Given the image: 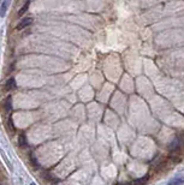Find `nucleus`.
Here are the masks:
<instances>
[{
    "label": "nucleus",
    "instance_id": "nucleus-1",
    "mask_svg": "<svg viewBox=\"0 0 184 185\" xmlns=\"http://www.w3.org/2000/svg\"><path fill=\"white\" fill-rule=\"evenodd\" d=\"M32 23H33V18H32V17L22 18V21L17 24L16 29H17V30H22V29H24V28H26V26H29V25H32Z\"/></svg>",
    "mask_w": 184,
    "mask_h": 185
},
{
    "label": "nucleus",
    "instance_id": "nucleus-2",
    "mask_svg": "<svg viewBox=\"0 0 184 185\" xmlns=\"http://www.w3.org/2000/svg\"><path fill=\"white\" fill-rule=\"evenodd\" d=\"M9 4H10V0H4L1 6H0V16L1 17H5L6 12H7V7H9Z\"/></svg>",
    "mask_w": 184,
    "mask_h": 185
},
{
    "label": "nucleus",
    "instance_id": "nucleus-3",
    "mask_svg": "<svg viewBox=\"0 0 184 185\" xmlns=\"http://www.w3.org/2000/svg\"><path fill=\"white\" fill-rule=\"evenodd\" d=\"M4 107H5V111H6L7 113L11 112V108H12V99H11V96H9V98L5 99V101H4Z\"/></svg>",
    "mask_w": 184,
    "mask_h": 185
},
{
    "label": "nucleus",
    "instance_id": "nucleus-4",
    "mask_svg": "<svg viewBox=\"0 0 184 185\" xmlns=\"http://www.w3.org/2000/svg\"><path fill=\"white\" fill-rule=\"evenodd\" d=\"M18 144H19V147H21V148H25V147H28L26 138H25V136H24L23 134H21V135H19V137H18Z\"/></svg>",
    "mask_w": 184,
    "mask_h": 185
},
{
    "label": "nucleus",
    "instance_id": "nucleus-5",
    "mask_svg": "<svg viewBox=\"0 0 184 185\" xmlns=\"http://www.w3.org/2000/svg\"><path fill=\"white\" fill-rule=\"evenodd\" d=\"M148 180H149L148 175H144V177H142V178H138V179H136V180L134 181V185H144V184H146Z\"/></svg>",
    "mask_w": 184,
    "mask_h": 185
},
{
    "label": "nucleus",
    "instance_id": "nucleus-6",
    "mask_svg": "<svg viewBox=\"0 0 184 185\" xmlns=\"http://www.w3.org/2000/svg\"><path fill=\"white\" fill-rule=\"evenodd\" d=\"M5 87H6V89H7V90H12V89H15V88H16V82H15V78H10V79L6 82Z\"/></svg>",
    "mask_w": 184,
    "mask_h": 185
},
{
    "label": "nucleus",
    "instance_id": "nucleus-7",
    "mask_svg": "<svg viewBox=\"0 0 184 185\" xmlns=\"http://www.w3.org/2000/svg\"><path fill=\"white\" fill-rule=\"evenodd\" d=\"M183 183H184V178L182 177V178H174V179L170 180L169 181V185H180Z\"/></svg>",
    "mask_w": 184,
    "mask_h": 185
},
{
    "label": "nucleus",
    "instance_id": "nucleus-8",
    "mask_svg": "<svg viewBox=\"0 0 184 185\" xmlns=\"http://www.w3.org/2000/svg\"><path fill=\"white\" fill-rule=\"evenodd\" d=\"M0 154H1V156H3V159H4V161H5V164L9 166V170H10V171H12V165H11L10 160L7 159V156L5 155V153L3 151V149H0Z\"/></svg>",
    "mask_w": 184,
    "mask_h": 185
},
{
    "label": "nucleus",
    "instance_id": "nucleus-9",
    "mask_svg": "<svg viewBox=\"0 0 184 185\" xmlns=\"http://www.w3.org/2000/svg\"><path fill=\"white\" fill-rule=\"evenodd\" d=\"M28 7H29V1H26V3L23 5V7H22V9L19 10V12H18V16H19V17H21V16H23V13L28 10Z\"/></svg>",
    "mask_w": 184,
    "mask_h": 185
},
{
    "label": "nucleus",
    "instance_id": "nucleus-10",
    "mask_svg": "<svg viewBox=\"0 0 184 185\" xmlns=\"http://www.w3.org/2000/svg\"><path fill=\"white\" fill-rule=\"evenodd\" d=\"M30 162H32V165H33L34 167H39V162H38V160L34 158L33 154H30Z\"/></svg>",
    "mask_w": 184,
    "mask_h": 185
},
{
    "label": "nucleus",
    "instance_id": "nucleus-11",
    "mask_svg": "<svg viewBox=\"0 0 184 185\" xmlns=\"http://www.w3.org/2000/svg\"><path fill=\"white\" fill-rule=\"evenodd\" d=\"M123 185H131V184H123Z\"/></svg>",
    "mask_w": 184,
    "mask_h": 185
},
{
    "label": "nucleus",
    "instance_id": "nucleus-12",
    "mask_svg": "<svg viewBox=\"0 0 184 185\" xmlns=\"http://www.w3.org/2000/svg\"><path fill=\"white\" fill-rule=\"evenodd\" d=\"M30 185H35V184H34V183H32V184H30Z\"/></svg>",
    "mask_w": 184,
    "mask_h": 185
},
{
    "label": "nucleus",
    "instance_id": "nucleus-13",
    "mask_svg": "<svg viewBox=\"0 0 184 185\" xmlns=\"http://www.w3.org/2000/svg\"><path fill=\"white\" fill-rule=\"evenodd\" d=\"M26 1H30V0H26Z\"/></svg>",
    "mask_w": 184,
    "mask_h": 185
},
{
    "label": "nucleus",
    "instance_id": "nucleus-14",
    "mask_svg": "<svg viewBox=\"0 0 184 185\" xmlns=\"http://www.w3.org/2000/svg\"><path fill=\"white\" fill-rule=\"evenodd\" d=\"M0 185H1V183H0Z\"/></svg>",
    "mask_w": 184,
    "mask_h": 185
}]
</instances>
